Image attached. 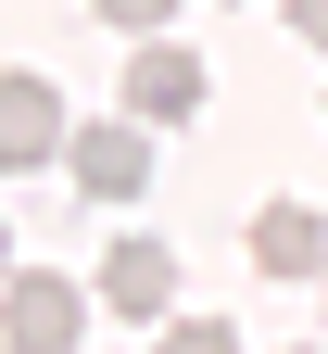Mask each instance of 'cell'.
I'll use <instances>...</instances> for the list:
<instances>
[{
  "instance_id": "1",
  "label": "cell",
  "mask_w": 328,
  "mask_h": 354,
  "mask_svg": "<svg viewBox=\"0 0 328 354\" xmlns=\"http://www.w3.org/2000/svg\"><path fill=\"white\" fill-rule=\"evenodd\" d=\"M76 329H88V291L64 266H13L0 279V342L13 354H76Z\"/></svg>"
},
{
  "instance_id": "10",
  "label": "cell",
  "mask_w": 328,
  "mask_h": 354,
  "mask_svg": "<svg viewBox=\"0 0 328 354\" xmlns=\"http://www.w3.org/2000/svg\"><path fill=\"white\" fill-rule=\"evenodd\" d=\"M0 279H13V228H0Z\"/></svg>"
},
{
  "instance_id": "3",
  "label": "cell",
  "mask_w": 328,
  "mask_h": 354,
  "mask_svg": "<svg viewBox=\"0 0 328 354\" xmlns=\"http://www.w3.org/2000/svg\"><path fill=\"white\" fill-rule=\"evenodd\" d=\"M64 177H76L88 203H139V190H152V127H139V114L76 127V140H64Z\"/></svg>"
},
{
  "instance_id": "8",
  "label": "cell",
  "mask_w": 328,
  "mask_h": 354,
  "mask_svg": "<svg viewBox=\"0 0 328 354\" xmlns=\"http://www.w3.org/2000/svg\"><path fill=\"white\" fill-rule=\"evenodd\" d=\"M88 13H102V26H126V38H164V13H177V0H88Z\"/></svg>"
},
{
  "instance_id": "4",
  "label": "cell",
  "mask_w": 328,
  "mask_h": 354,
  "mask_svg": "<svg viewBox=\"0 0 328 354\" xmlns=\"http://www.w3.org/2000/svg\"><path fill=\"white\" fill-rule=\"evenodd\" d=\"M126 114H139V127L202 114V51H177V38H139V64H126Z\"/></svg>"
},
{
  "instance_id": "9",
  "label": "cell",
  "mask_w": 328,
  "mask_h": 354,
  "mask_svg": "<svg viewBox=\"0 0 328 354\" xmlns=\"http://www.w3.org/2000/svg\"><path fill=\"white\" fill-rule=\"evenodd\" d=\"M291 26H303V38H316V51H328V0H291Z\"/></svg>"
},
{
  "instance_id": "6",
  "label": "cell",
  "mask_w": 328,
  "mask_h": 354,
  "mask_svg": "<svg viewBox=\"0 0 328 354\" xmlns=\"http://www.w3.org/2000/svg\"><path fill=\"white\" fill-rule=\"evenodd\" d=\"M253 266L265 279H328V215L316 203H265L253 215Z\"/></svg>"
},
{
  "instance_id": "7",
  "label": "cell",
  "mask_w": 328,
  "mask_h": 354,
  "mask_svg": "<svg viewBox=\"0 0 328 354\" xmlns=\"http://www.w3.org/2000/svg\"><path fill=\"white\" fill-rule=\"evenodd\" d=\"M152 354H240V329L227 317H177V329H152Z\"/></svg>"
},
{
  "instance_id": "5",
  "label": "cell",
  "mask_w": 328,
  "mask_h": 354,
  "mask_svg": "<svg viewBox=\"0 0 328 354\" xmlns=\"http://www.w3.org/2000/svg\"><path fill=\"white\" fill-rule=\"evenodd\" d=\"M102 304H114V317H152V329H164V304H177V253L126 228V241L102 253Z\"/></svg>"
},
{
  "instance_id": "2",
  "label": "cell",
  "mask_w": 328,
  "mask_h": 354,
  "mask_svg": "<svg viewBox=\"0 0 328 354\" xmlns=\"http://www.w3.org/2000/svg\"><path fill=\"white\" fill-rule=\"evenodd\" d=\"M64 140H76V127H64V88L51 76H0V177H38V165H64Z\"/></svg>"
},
{
  "instance_id": "11",
  "label": "cell",
  "mask_w": 328,
  "mask_h": 354,
  "mask_svg": "<svg viewBox=\"0 0 328 354\" xmlns=\"http://www.w3.org/2000/svg\"><path fill=\"white\" fill-rule=\"evenodd\" d=\"M316 291H328V279H316Z\"/></svg>"
}]
</instances>
